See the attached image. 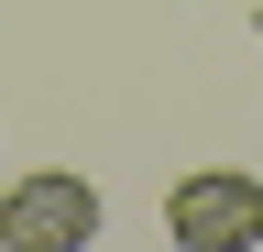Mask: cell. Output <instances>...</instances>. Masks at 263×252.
<instances>
[{
  "label": "cell",
  "mask_w": 263,
  "mask_h": 252,
  "mask_svg": "<svg viewBox=\"0 0 263 252\" xmlns=\"http://www.w3.org/2000/svg\"><path fill=\"white\" fill-rule=\"evenodd\" d=\"M164 230H176V252H263V176H241V165L176 176Z\"/></svg>",
  "instance_id": "6da1fadb"
},
{
  "label": "cell",
  "mask_w": 263,
  "mask_h": 252,
  "mask_svg": "<svg viewBox=\"0 0 263 252\" xmlns=\"http://www.w3.org/2000/svg\"><path fill=\"white\" fill-rule=\"evenodd\" d=\"M252 33H263V0H252Z\"/></svg>",
  "instance_id": "3957f363"
},
{
  "label": "cell",
  "mask_w": 263,
  "mask_h": 252,
  "mask_svg": "<svg viewBox=\"0 0 263 252\" xmlns=\"http://www.w3.org/2000/svg\"><path fill=\"white\" fill-rule=\"evenodd\" d=\"M88 241H99V186L88 176L44 165L0 198V252H88Z\"/></svg>",
  "instance_id": "7a4b0ae2"
}]
</instances>
